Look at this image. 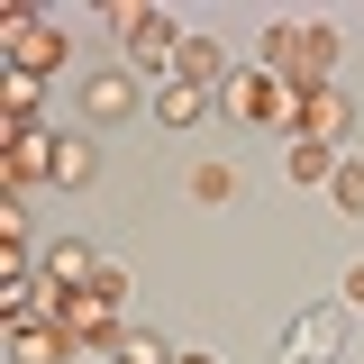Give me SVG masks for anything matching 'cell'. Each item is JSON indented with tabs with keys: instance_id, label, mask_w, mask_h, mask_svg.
Returning a JSON list of instances; mask_svg holds the SVG:
<instances>
[{
	"instance_id": "2e32d148",
	"label": "cell",
	"mask_w": 364,
	"mask_h": 364,
	"mask_svg": "<svg viewBox=\"0 0 364 364\" xmlns=\"http://www.w3.org/2000/svg\"><path fill=\"white\" fill-rule=\"evenodd\" d=\"M191 191H200L210 210H228V200H237V164H191Z\"/></svg>"
},
{
	"instance_id": "9a60e30c",
	"label": "cell",
	"mask_w": 364,
	"mask_h": 364,
	"mask_svg": "<svg viewBox=\"0 0 364 364\" xmlns=\"http://www.w3.org/2000/svg\"><path fill=\"white\" fill-rule=\"evenodd\" d=\"M37 73H18V64H9V82H0V100H9V128H37Z\"/></svg>"
},
{
	"instance_id": "d6986e66",
	"label": "cell",
	"mask_w": 364,
	"mask_h": 364,
	"mask_svg": "<svg viewBox=\"0 0 364 364\" xmlns=\"http://www.w3.org/2000/svg\"><path fill=\"white\" fill-rule=\"evenodd\" d=\"M337 301H346V310H364V264H346V282H337Z\"/></svg>"
},
{
	"instance_id": "5bb4252c",
	"label": "cell",
	"mask_w": 364,
	"mask_h": 364,
	"mask_svg": "<svg viewBox=\"0 0 364 364\" xmlns=\"http://www.w3.org/2000/svg\"><path fill=\"white\" fill-rule=\"evenodd\" d=\"M91 173H100V146H91V136H64V146H55V182H64V191H82Z\"/></svg>"
},
{
	"instance_id": "9c48e42d",
	"label": "cell",
	"mask_w": 364,
	"mask_h": 364,
	"mask_svg": "<svg viewBox=\"0 0 364 364\" xmlns=\"http://www.w3.org/2000/svg\"><path fill=\"white\" fill-rule=\"evenodd\" d=\"M37 273L55 282V291H91V282H100V255H91L82 237H55V246L37 255Z\"/></svg>"
},
{
	"instance_id": "52a82bcc",
	"label": "cell",
	"mask_w": 364,
	"mask_h": 364,
	"mask_svg": "<svg viewBox=\"0 0 364 364\" xmlns=\"http://www.w3.org/2000/svg\"><path fill=\"white\" fill-rule=\"evenodd\" d=\"M136 100H146L136 73H82V119H91V128H119Z\"/></svg>"
},
{
	"instance_id": "ffe728a7",
	"label": "cell",
	"mask_w": 364,
	"mask_h": 364,
	"mask_svg": "<svg viewBox=\"0 0 364 364\" xmlns=\"http://www.w3.org/2000/svg\"><path fill=\"white\" fill-rule=\"evenodd\" d=\"M173 364H219V355H173Z\"/></svg>"
},
{
	"instance_id": "30bf717a",
	"label": "cell",
	"mask_w": 364,
	"mask_h": 364,
	"mask_svg": "<svg viewBox=\"0 0 364 364\" xmlns=\"http://www.w3.org/2000/svg\"><path fill=\"white\" fill-rule=\"evenodd\" d=\"M9 355L18 364H73V337L55 318H9Z\"/></svg>"
},
{
	"instance_id": "7a4b0ae2",
	"label": "cell",
	"mask_w": 364,
	"mask_h": 364,
	"mask_svg": "<svg viewBox=\"0 0 364 364\" xmlns=\"http://www.w3.org/2000/svg\"><path fill=\"white\" fill-rule=\"evenodd\" d=\"M228 109L246 119V128H301V82H282V73H264V64H246V73H228V91H219Z\"/></svg>"
},
{
	"instance_id": "5b68a950",
	"label": "cell",
	"mask_w": 364,
	"mask_h": 364,
	"mask_svg": "<svg viewBox=\"0 0 364 364\" xmlns=\"http://www.w3.org/2000/svg\"><path fill=\"white\" fill-rule=\"evenodd\" d=\"M346 355V310H301L282 328V364H337Z\"/></svg>"
},
{
	"instance_id": "4fadbf2b",
	"label": "cell",
	"mask_w": 364,
	"mask_h": 364,
	"mask_svg": "<svg viewBox=\"0 0 364 364\" xmlns=\"http://www.w3.org/2000/svg\"><path fill=\"white\" fill-rule=\"evenodd\" d=\"M200 109H210V91H191V82L155 91V119H164V128H200Z\"/></svg>"
},
{
	"instance_id": "277c9868",
	"label": "cell",
	"mask_w": 364,
	"mask_h": 364,
	"mask_svg": "<svg viewBox=\"0 0 364 364\" xmlns=\"http://www.w3.org/2000/svg\"><path fill=\"white\" fill-rule=\"evenodd\" d=\"M0 46H9V64H18V73H37V82L73 64L64 28H46V18H28V9H9V18H0Z\"/></svg>"
},
{
	"instance_id": "8992f818",
	"label": "cell",
	"mask_w": 364,
	"mask_h": 364,
	"mask_svg": "<svg viewBox=\"0 0 364 364\" xmlns=\"http://www.w3.org/2000/svg\"><path fill=\"white\" fill-rule=\"evenodd\" d=\"M291 136H318V146H346V136H355V100H346L337 82L301 91V128H291Z\"/></svg>"
},
{
	"instance_id": "8fae6325",
	"label": "cell",
	"mask_w": 364,
	"mask_h": 364,
	"mask_svg": "<svg viewBox=\"0 0 364 364\" xmlns=\"http://www.w3.org/2000/svg\"><path fill=\"white\" fill-rule=\"evenodd\" d=\"M173 82H191V91H228V55H219V37H182Z\"/></svg>"
},
{
	"instance_id": "3957f363",
	"label": "cell",
	"mask_w": 364,
	"mask_h": 364,
	"mask_svg": "<svg viewBox=\"0 0 364 364\" xmlns=\"http://www.w3.org/2000/svg\"><path fill=\"white\" fill-rule=\"evenodd\" d=\"M109 28H119V46H128L146 73H173V55H182V28L164 18V9H136V0H109Z\"/></svg>"
},
{
	"instance_id": "ac0fdd59",
	"label": "cell",
	"mask_w": 364,
	"mask_h": 364,
	"mask_svg": "<svg viewBox=\"0 0 364 364\" xmlns=\"http://www.w3.org/2000/svg\"><path fill=\"white\" fill-rule=\"evenodd\" d=\"M328 191H337L346 219H364V155H337V182H328Z\"/></svg>"
},
{
	"instance_id": "7c38bea8",
	"label": "cell",
	"mask_w": 364,
	"mask_h": 364,
	"mask_svg": "<svg viewBox=\"0 0 364 364\" xmlns=\"http://www.w3.org/2000/svg\"><path fill=\"white\" fill-rule=\"evenodd\" d=\"M282 173H291V182H337V146H318V136H282Z\"/></svg>"
},
{
	"instance_id": "ba28073f",
	"label": "cell",
	"mask_w": 364,
	"mask_h": 364,
	"mask_svg": "<svg viewBox=\"0 0 364 364\" xmlns=\"http://www.w3.org/2000/svg\"><path fill=\"white\" fill-rule=\"evenodd\" d=\"M55 128H9V191H28V182H55Z\"/></svg>"
},
{
	"instance_id": "6da1fadb",
	"label": "cell",
	"mask_w": 364,
	"mask_h": 364,
	"mask_svg": "<svg viewBox=\"0 0 364 364\" xmlns=\"http://www.w3.org/2000/svg\"><path fill=\"white\" fill-rule=\"evenodd\" d=\"M264 73H282V82H301V91H318L328 73H337V28H291V18H273L264 28Z\"/></svg>"
},
{
	"instance_id": "e0dca14e",
	"label": "cell",
	"mask_w": 364,
	"mask_h": 364,
	"mask_svg": "<svg viewBox=\"0 0 364 364\" xmlns=\"http://www.w3.org/2000/svg\"><path fill=\"white\" fill-rule=\"evenodd\" d=\"M109 355H119V364H173V346H164L155 328H128V337H119Z\"/></svg>"
}]
</instances>
